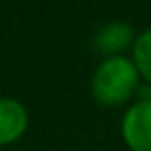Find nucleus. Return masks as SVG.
Returning <instances> with one entry per match:
<instances>
[{"mask_svg":"<svg viewBox=\"0 0 151 151\" xmlns=\"http://www.w3.org/2000/svg\"><path fill=\"white\" fill-rule=\"evenodd\" d=\"M141 85L137 66L128 56L104 58L91 79V93L97 104L106 108H118L126 104Z\"/></svg>","mask_w":151,"mask_h":151,"instance_id":"obj_1","label":"nucleus"},{"mask_svg":"<svg viewBox=\"0 0 151 151\" xmlns=\"http://www.w3.org/2000/svg\"><path fill=\"white\" fill-rule=\"evenodd\" d=\"M120 130L130 151H151V99H139L128 106Z\"/></svg>","mask_w":151,"mask_h":151,"instance_id":"obj_2","label":"nucleus"},{"mask_svg":"<svg viewBox=\"0 0 151 151\" xmlns=\"http://www.w3.org/2000/svg\"><path fill=\"white\" fill-rule=\"evenodd\" d=\"M29 124L27 108L15 97H0V145L15 143Z\"/></svg>","mask_w":151,"mask_h":151,"instance_id":"obj_3","label":"nucleus"},{"mask_svg":"<svg viewBox=\"0 0 151 151\" xmlns=\"http://www.w3.org/2000/svg\"><path fill=\"white\" fill-rule=\"evenodd\" d=\"M137 35H134V29L124 23V21H112L108 23L106 27L99 29L97 37H95V44L99 48L101 54H106V58L110 56H124L122 52L124 50H132V44H134Z\"/></svg>","mask_w":151,"mask_h":151,"instance_id":"obj_4","label":"nucleus"},{"mask_svg":"<svg viewBox=\"0 0 151 151\" xmlns=\"http://www.w3.org/2000/svg\"><path fill=\"white\" fill-rule=\"evenodd\" d=\"M132 64L139 70V77L145 79L151 85V27L143 29L134 44H132V56H130Z\"/></svg>","mask_w":151,"mask_h":151,"instance_id":"obj_5","label":"nucleus"}]
</instances>
